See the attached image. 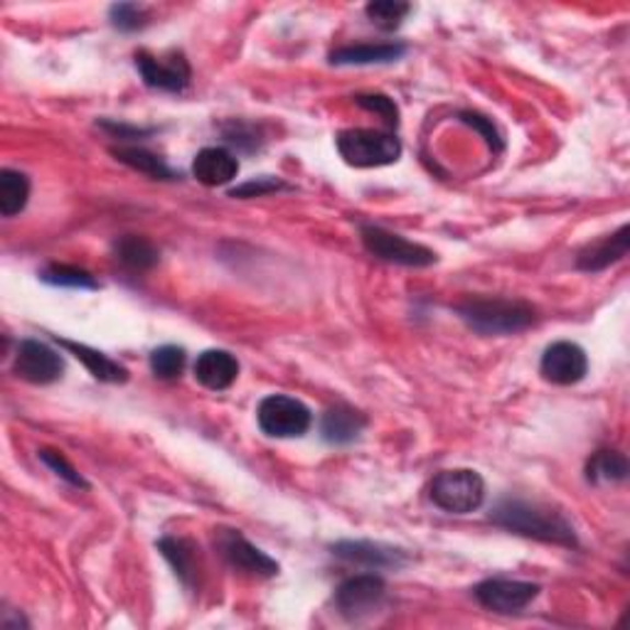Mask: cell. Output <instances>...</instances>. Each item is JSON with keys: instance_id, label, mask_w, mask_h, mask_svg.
Masks as SVG:
<instances>
[{"instance_id": "1", "label": "cell", "mask_w": 630, "mask_h": 630, "mask_svg": "<svg viewBox=\"0 0 630 630\" xmlns=\"http://www.w3.org/2000/svg\"><path fill=\"white\" fill-rule=\"evenodd\" d=\"M490 519L497 527L515 532L519 537L537 539V542L559 545L566 549L579 547V537L574 532V525L569 523L564 513H559L552 505L545 503H529V500L507 497L500 500L490 513Z\"/></svg>"}, {"instance_id": "2", "label": "cell", "mask_w": 630, "mask_h": 630, "mask_svg": "<svg viewBox=\"0 0 630 630\" xmlns=\"http://www.w3.org/2000/svg\"><path fill=\"white\" fill-rule=\"evenodd\" d=\"M456 313L478 335H517L537 323V308L517 298L471 296L456 306Z\"/></svg>"}, {"instance_id": "3", "label": "cell", "mask_w": 630, "mask_h": 630, "mask_svg": "<svg viewBox=\"0 0 630 630\" xmlns=\"http://www.w3.org/2000/svg\"><path fill=\"white\" fill-rule=\"evenodd\" d=\"M337 153L353 168H382L402 158V141L375 128H347L335 138Z\"/></svg>"}, {"instance_id": "4", "label": "cell", "mask_w": 630, "mask_h": 630, "mask_svg": "<svg viewBox=\"0 0 630 630\" xmlns=\"http://www.w3.org/2000/svg\"><path fill=\"white\" fill-rule=\"evenodd\" d=\"M428 497L444 513L468 515L485 503V483L471 468H454V471H442L432 480Z\"/></svg>"}, {"instance_id": "5", "label": "cell", "mask_w": 630, "mask_h": 630, "mask_svg": "<svg viewBox=\"0 0 630 630\" xmlns=\"http://www.w3.org/2000/svg\"><path fill=\"white\" fill-rule=\"evenodd\" d=\"M359 237H363V244L367 252L375 259H379V262L397 264V266H412V268H424V266L436 264V252H432V249L424 244L409 242L406 237L389 232V229L385 227L363 225L359 227Z\"/></svg>"}, {"instance_id": "6", "label": "cell", "mask_w": 630, "mask_h": 630, "mask_svg": "<svg viewBox=\"0 0 630 630\" xmlns=\"http://www.w3.org/2000/svg\"><path fill=\"white\" fill-rule=\"evenodd\" d=\"M259 428L272 438H301L313 424V414L301 399L272 394L256 409Z\"/></svg>"}, {"instance_id": "7", "label": "cell", "mask_w": 630, "mask_h": 630, "mask_svg": "<svg viewBox=\"0 0 630 630\" xmlns=\"http://www.w3.org/2000/svg\"><path fill=\"white\" fill-rule=\"evenodd\" d=\"M215 547L219 557L225 559V564L239 574L256 579H272L278 574V564L274 559L249 542L239 529L229 527L215 529Z\"/></svg>"}, {"instance_id": "8", "label": "cell", "mask_w": 630, "mask_h": 630, "mask_svg": "<svg viewBox=\"0 0 630 630\" xmlns=\"http://www.w3.org/2000/svg\"><path fill=\"white\" fill-rule=\"evenodd\" d=\"M136 69L148 89H158V92L168 94L185 92L190 79H193L187 57L177 53V49L168 55H151L141 49V53H136Z\"/></svg>"}, {"instance_id": "9", "label": "cell", "mask_w": 630, "mask_h": 630, "mask_svg": "<svg viewBox=\"0 0 630 630\" xmlns=\"http://www.w3.org/2000/svg\"><path fill=\"white\" fill-rule=\"evenodd\" d=\"M385 594L387 586L382 576L359 574L337 586L333 602L340 616L347 621H363V618L377 614V608L385 602Z\"/></svg>"}, {"instance_id": "10", "label": "cell", "mask_w": 630, "mask_h": 630, "mask_svg": "<svg viewBox=\"0 0 630 630\" xmlns=\"http://www.w3.org/2000/svg\"><path fill=\"white\" fill-rule=\"evenodd\" d=\"M476 602L493 614H519L539 596V586L517 579H485L473 588Z\"/></svg>"}, {"instance_id": "11", "label": "cell", "mask_w": 630, "mask_h": 630, "mask_svg": "<svg viewBox=\"0 0 630 630\" xmlns=\"http://www.w3.org/2000/svg\"><path fill=\"white\" fill-rule=\"evenodd\" d=\"M13 373L30 385H53L65 375V359L57 350L39 340H23L18 347Z\"/></svg>"}, {"instance_id": "12", "label": "cell", "mask_w": 630, "mask_h": 630, "mask_svg": "<svg viewBox=\"0 0 630 630\" xmlns=\"http://www.w3.org/2000/svg\"><path fill=\"white\" fill-rule=\"evenodd\" d=\"M586 373L588 357L584 347L569 343V340H559V343L549 345L542 355V363H539V375L557 387L579 385L586 377Z\"/></svg>"}, {"instance_id": "13", "label": "cell", "mask_w": 630, "mask_h": 630, "mask_svg": "<svg viewBox=\"0 0 630 630\" xmlns=\"http://www.w3.org/2000/svg\"><path fill=\"white\" fill-rule=\"evenodd\" d=\"M330 549H333V554L343 559V562L365 566L369 572L402 569L409 562V554L404 549L382 542H369V539H343V542H337Z\"/></svg>"}, {"instance_id": "14", "label": "cell", "mask_w": 630, "mask_h": 630, "mask_svg": "<svg viewBox=\"0 0 630 630\" xmlns=\"http://www.w3.org/2000/svg\"><path fill=\"white\" fill-rule=\"evenodd\" d=\"M160 554L168 559V564L173 566L175 576L180 579L187 592H195L199 586V576H203V559H199V549L193 539L185 537H163L158 539Z\"/></svg>"}, {"instance_id": "15", "label": "cell", "mask_w": 630, "mask_h": 630, "mask_svg": "<svg viewBox=\"0 0 630 630\" xmlns=\"http://www.w3.org/2000/svg\"><path fill=\"white\" fill-rule=\"evenodd\" d=\"M628 249H630V227L621 225L618 227V232L598 239V242L586 244L576 256V268L586 274L604 272V268L626 259Z\"/></svg>"}, {"instance_id": "16", "label": "cell", "mask_w": 630, "mask_h": 630, "mask_svg": "<svg viewBox=\"0 0 630 630\" xmlns=\"http://www.w3.org/2000/svg\"><path fill=\"white\" fill-rule=\"evenodd\" d=\"M193 373L197 382L205 389L225 392V389L237 382L239 363L232 353H227V350H205L203 355H197Z\"/></svg>"}, {"instance_id": "17", "label": "cell", "mask_w": 630, "mask_h": 630, "mask_svg": "<svg viewBox=\"0 0 630 630\" xmlns=\"http://www.w3.org/2000/svg\"><path fill=\"white\" fill-rule=\"evenodd\" d=\"M239 173V160L227 148H203L193 160V175L207 187L229 185Z\"/></svg>"}, {"instance_id": "18", "label": "cell", "mask_w": 630, "mask_h": 630, "mask_svg": "<svg viewBox=\"0 0 630 630\" xmlns=\"http://www.w3.org/2000/svg\"><path fill=\"white\" fill-rule=\"evenodd\" d=\"M365 426H367V416L363 412H357V409L350 404H335L323 414L320 434H323L328 444L347 446L365 432Z\"/></svg>"}, {"instance_id": "19", "label": "cell", "mask_w": 630, "mask_h": 630, "mask_svg": "<svg viewBox=\"0 0 630 630\" xmlns=\"http://www.w3.org/2000/svg\"><path fill=\"white\" fill-rule=\"evenodd\" d=\"M406 55V45L387 43V45H347L330 53V65L353 67V65H389Z\"/></svg>"}, {"instance_id": "20", "label": "cell", "mask_w": 630, "mask_h": 630, "mask_svg": "<svg viewBox=\"0 0 630 630\" xmlns=\"http://www.w3.org/2000/svg\"><path fill=\"white\" fill-rule=\"evenodd\" d=\"M57 343L62 345L67 353H72L79 363H82L87 369H89V375H92L94 379H99V382H108V385H124L128 382V369L124 365H118L114 363L112 357L104 355V353H99V350L94 347H89V345H82V343H75V340H59L57 337Z\"/></svg>"}, {"instance_id": "21", "label": "cell", "mask_w": 630, "mask_h": 630, "mask_svg": "<svg viewBox=\"0 0 630 630\" xmlns=\"http://www.w3.org/2000/svg\"><path fill=\"white\" fill-rule=\"evenodd\" d=\"M114 256L118 264H124L128 272H148L160 262L158 247L146 237L126 234L114 244Z\"/></svg>"}, {"instance_id": "22", "label": "cell", "mask_w": 630, "mask_h": 630, "mask_svg": "<svg viewBox=\"0 0 630 630\" xmlns=\"http://www.w3.org/2000/svg\"><path fill=\"white\" fill-rule=\"evenodd\" d=\"M112 156L118 160V163L134 168V170H138V173H144L153 180L180 177L173 168L165 165L163 158L151 153L148 148H141V146H118V148H112Z\"/></svg>"}, {"instance_id": "23", "label": "cell", "mask_w": 630, "mask_h": 630, "mask_svg": "<svg viewBox=\"0 0 630 630\" xmlns=\"http://www.w3.org/2000/svg\"><path fill=\"white\" fill-rule=\"evenodd\" d=\"M630 473L626 454L616 448H602L586 463L588 483H623Z\"/></svg>"}, {"instance_id": "24", "label": "cell", "mask_w": 630, "mask_h": 630, "mask_svg": "<svg viewBox=\"0 0 630 630\" xmlns=\"http://www.w3.org/2000/svg\"><path fill=\"white\" fill-rule=\"evenodd\" d=\"M30 199V180L20 170H0V215L15 217Z\"/></svg>"}, {"instance_id": "25", "label": "cell", "mask_w": 630, "mask_h": 630, "mask_svg": "<svg viewBox=\"0 0 630 630\" xmlns=\"http://www.w3.org/2000/svg\"><path fill=\"white\" fill-rule=\"evenodd\" d=\"M39 278H43L45 284L57 286V288H79V291H96L99 288L92 274L84 272V268L69 266V264H49L43 268Z\"/></svg>"}, {"instance_id": "26", "label": "cell", "mask_w": 630, "mask_h": 630, "mask_svg": "<svg viewBox=\"0 0 630 630\" xmlns=\"http://www.w3.org/2000/svg\"><path fill=\"white\" fill-rule=\"evenodd\" d=\"M365 13L375 27L392 33V30L402 25L404 18L412 13V5L399 3V0H377V3H369L365 8Z\"/></svg>"}, {"instance_id": "27", "label": "cell", "mask_w": 630, "mask_h": 630, "mask_svg": "<svg viewBox=\"0 0 630 630\" xmlns=\"http://www.w3.org/2000/svg\"><path fill=\"white\" fill-rule=\"evenodd\" d=\"M187 365V353L177 345H163L151 353V373L158 379H177Z\"/></svg>"}, {"instance_id": "28", "label": "cell", "mask_w": 630, "mask_h": 630, "mask_svg": "<svg viewBox=\"0 0 630 630\" xmlns=\"http://www.w3.org/2000/svg\"><path fill=\"white\" fill-rule=\"evenodd\" d=\"M37 458H39V461H43L57 478H62L65 483H69L72 488H82V490L89 488L87 480H84L82 476H79L77 468H75L72 463H69L67 458H65L62 454H59V451H53V448H39Z\"/></svg>"}, {"instance_id": "29", "label": "cell", "mask_w": 630, "mask_h": 630, "mask_svg": "<svg viewBox=\"0 0 630 630\" xmlns=\"http://www.w3.org/2000/svg\"><path fill=\"white\" fill-rule=\"evenodd\" d=\"M108 18H112V25L122 30V33H136V30H144L148 25V10L136 3L112 5Z\"/></svg>"}, {"instance_id": "30", "label": "cell", "mask_w": 630, "mask_h": 630, "mask_svg": "<svg viewBox=\"0 0 630 630\" xmlns=\"http://www.w3.org/2000/svg\"><path fill=\"white\" fill-rule=\"evenodd\" d=\"M355 104L367 108V112L379 114L387 122V126L397 128V124H399V108L394 104V99H389L385 94H359V96H355Z\"/></svg>"}, {"instance_id": "31", "label": "cell", "mask_w": 630, "mask_h": 630, "mask_svg": "<svg viewBox=\"0 0 630 630\" xmlns=\"http://www.w3.org/2000/svg\"><path fill=\"white\" fill-rule=\"evenodd\" d=\"M461 122L468 124L471 128H476V131L485 138V144L493 148L495 153L503 151V136H500V131L495 128V124L490 122V118L485 116H480L476 112H463L461 114Z\"/></svg>"}, {"instance_id": "32", "label": "cell", "mask_w": 630, "mask_h": 630, "mask_svg": "<svg viewBox=\"0 0 630 630\" xmlns=\"http://www.w3.org/2000/svg\"><path fill=\"white\" fill-rule=\"evenodd\" d=\"M278 190H288L286 183H282V180H274V177H256L252 180V183H244V185H239L234 187L232 197H262V195H272V193H278Z\"/></svg>"}, {"instance_id": "33", "label": "cell", "mask_w": 630, "mask_h": 630, "mask_svg": "<svg viewBox=\"0 0 630 630\" xmlns=\"http://www.w3.org/2000/svg\"><path fill=\"white\" fill-rule=\"evenodd\" d=\"M102 128L112 131L116 138H141L146 134H151V128H134V126H124L116 122H102Z\"/></svg>"}]
</instances>
